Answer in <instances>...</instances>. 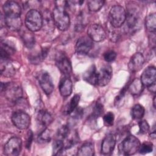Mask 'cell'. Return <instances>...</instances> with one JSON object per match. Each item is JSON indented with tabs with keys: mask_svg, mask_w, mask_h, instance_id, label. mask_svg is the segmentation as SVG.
<instances>
[{
	"mask_svg": "<svg viewBox=\"0 0 156 156\" xmlns=\"http://www.w3.org/2000/svg\"><path fill=\"white\" fill-rule=\"evenodd\" d=\"M80 100V96L79 94H75L70 100L69 104L65 108V114L69 115L73 113V112L77 108Z\"/></svg>",
	"mask_w": 156,
	"mask_h": 156,
	"instance_id": "cell-32",
	"label": "cell"
},
{
	"mask_svg": "<svg viewBox=\"0 0 156 156\" xmlns=\"http://www.w3.org/2000/svg\"><path fill=\"white\" fill-rule=\"evenodd\" d=\"M15 52V47L9 41H1L0 57L1 60L10 59V57Z\"/></svg>",
	"mask_w": 156,
	"mask_h": 156,
	"instance_id": "cell-21",
	"label": "cell"
},
{
	"mask_svg": "<svg viewBox=\"0 0 156 156\" xmlns=\"http://www.w3.org/2000/svg\"><path fill=\"white\" fill-rule=\"evenodd\" d=\"M41 15L43 18L42 28L43 30L47 33L52 32L55 27L52 13L49 10H45Z\"/></svg>",
	"mask_w": 156,
	"mask_h": 156,
	"instance_id": "cell-18",
	"label": "cell"
},
{
	"mask_svg": "<svg viewBox=\"0 0 156 156\" xmlns=\"http://www.w3.org/2000/svg\"><path fill=\"white\" fill-rule=\"evenodd\" d=\"M112 68L110 65H107L102 66L100 70L98 71L97 85L101 87L107 85L112 79Z\"/></svg>",
	"mask_w": 156,
	"mask_h": 156,
	"instance_id": "cell-14",
	"label": "cell"
},
{
	"mask_svg": "<svg viewBox=\"0 0 156 156\" xmlns=\"http://www.w3.org/2000/svg\"><path fill=\"white\" fill-rule=\"evenodd\" d=\"M145 26L148 31L155 32L156 30V15L155 13L148 15L145 19Z\"/></svg>",
	"mask_w": 156,
	"mask_h": 156,
	"instance_id": "cell-29",
	"label": "cell"
},
{
	"mask_svg": "<svg viewBox=\"0 0 156 156\" xmlns=\"http://www.w3.org/2000/svg\"><path fill=\"white\" fill-rule=\"evenodd\" d=\"M116 136L114 134H107L102 140L101 144V153L103 155L110 154L116 145Z\"/></svg>",
	"mask_w": 156,
	"mask_h": 156,
	"instance_id": "cell-15",
	"label": "cell"
},
{
	"mask_svg": "<svg viewBox=\"0 0 156 156\" xmlns=\"http://www.w3.org/2000/svg\"><path fill=\"white\" fill-rule=\"evenodd\" d=\"M1 91H4L6 99L12 102L20 101L23 96V90L19 84L15 82L1 83Z\"/></svg>",
	"mask_w": 156,
	"mask_h": 156,
	"instance_id": "cell-2",
	"label": "cell"
},
{
	"mask_svg": "<svg viewBox=\"0 0 156 156\" xmlns=\"http://www.w3.org/2000/svg\"><path fill=\"white\" fill-rule=\"evenodd\" d=\"M104 112V106L103 104L99 102H97L94 106L93 113H92V117L93 118L96 119L99 117Z\"/></svg>",
	"mask_w": 156,
	"mask_h": 156,
	"instance_id": "cell-37",
	"label": "cell"
},
{
	"mask_svg": "<svg viewBox=\"0 0 156 156\" xmlns=\"http://www.w3.org/2000/svg\"><path fill=\"white\" fill-rule=\"evenodd\" d=\"M37 121L41 126L47 127L52 122L53 117L48 111L41 109L37 113Z\"/></svg>",
	"mask_w": 156,
	"mask_h": 156,
	"instance_id": "cell-22",
	"label": "cell"
},
{
	"mask_svg": "<svg viewBox=\"0 0 156 156\" xmlns=\"http://www.w3.org/2000/svg\"><path fill=\"white\" fill-rule=\"evenodd\" d=\"M88 36L96 42L102 41L107 37V33L104 29L99 24H91L87 30Z\"/></svg>",
	"mask_w": 156,
	"mask_h": 156,
	"instance_id": "cell-11",
	"label": "cell"
},
{
	"mask_svg": "<svg viewBox=\"0 0 156 156\" xmlns=\"http://www.w3.org/2000/svg\"><path fill=\"white\" fill-rule=\"evenodd\" d=\"M83 79L85 81L91 85H97L98 81V71L96 66L93 65H91L88 69L83 73Z\"/></svg>",
	"mask_w": 156,
	"mask_h": 156,
	"instance_id": "cell-23",
	"label": "cell"
},
{
	"mask_svg": "<svg viewBox=\"0 0 156 156\" xmlns=\"http://www.w3.org/2000/svg\"><path fill=\"white\" fill-rule=\"evenodd\" d=\"M40 87L46 94H50L54 90V85L52 77L48 73L44 71H40L37 76Z\"/></svg>",
	"mask_w": 156,
	"mask_h": 156,
	"instance_id": "cell-10",
	"label": "cell"
},
{
	"mask_svg": "<svg viewBox=\"0 0 156 156\" xmlns=\"http://www.w3.org/2000/svg\"><path fill=\"white\" fill-rule=\"evenodd\" d=\"M65 150V146L64 141L58 138L55 140L52 144V155H61Z\"/></svg>",
	"mask_w": 156,
	"mask_h": 156,
	"instance_id": "cell-30",
	"label": "cell"
},
{
	"mask_svg": "<svg viewBox=\"0 0 156 156\" xmlns=\"http://www.w3.org/2000/svg\"><path fill=\"white\" fill-rule=\"evenodd\" d=\"M153 151V144L152 143L149 141H144L141 144H140L138 151L140 154L144 155L152 152Z\"/></svg>",
	"mask_w": 156,
	"mask_h": 156,
	"instance_id": "cell-35",
	"label": "cell"
},
{
	"mask_svg": "<svg viewBox=\"0 0 156 156\" xmlns=\"http://www.w3.org/2000/svg\"><path fill=\"white\" fill-rule=\"evenodd\" d=\"M104 59L107 62H112L114 61L116 57V53L112 50L106 51L104 54Z\"/></svg>",
	"mask_w": 156,
	"mask_h": 156,
	"instance_id": "cell-41",
	"label": "cell"
},
{
	"mask_svg": "<svg viewBox=\"0 0 156 156\" xmlns=\"http://www.w3.org/2000/svg\"><path fill=\"white\" fill-rule=\"evenodd\" d=\"M114 119H115L114 114L111 112H108L107 113H105L103 117L104 124L107 127L113 126Z\"/></svg>",
	"mask_w": 156,
	"mask_h": 156,
	"instance_id": "cell-40",
	"label": "cell"
},
{
	"mask_svg": "<svg viewBox=\"0 0 156 156\" xmlns=\"http://www.w3.org/2000/svg\"><path fill=\"white\" fill-rule=\"evenodd\" d=\"M104 1L102 0H91L87 2V6L89 10L91 12L99 11L104 5Z\"/></svg>",
	"mask_w": 156,
	"mask_h": 156,
	"instance_id": "cell-33",
	"label": "cell"
},
{
	"mask_svg": "<svg viewBox=\"0 0 156 156\" xmlns=\"http://www.w3.org/2000/svg\"><path fill=\"white\" fill-rule=\"evenodd\" d=\"M32 140H33V133L31 130H29L26 135V143H25V146L27 149H29L30 148Z\"/></svg>",
	"mask_w": 156,
	"mask_h": 156,
	"instance_id": "cell-43",
	"label": "cell"
},
{
	"mask_svg": "<svg viewBox=\"0 0 156 156\" xmlns=\"http://www.w3.org/2000/svg\"><path fill=\"white\" fill-rule=\"evenodd\" d=\"M150 136H151V138H154V139L155 138V129H154V130L151 132Z\"/></svg>",
	"mask_w": 156,
	"mask_h": 156,
	"instance_id": "cell-45",
	"label": "cell"
},
{
	"mask_svg": "<svg viewBox=\"0 0 156 156\" xmlns=\"http://www.w3.org/2000/svg\"><path fill=\"white\" fill-rule=\"evenodd\" d=\"M2 10L5 18H20L21 15L20 5L15 1H6L3 6Z\"/></svg>",
	"mask_w": 156,
	"mask_h": 156,
	"instance_id": "cell-12",
	"label": "cell"
},
{
	"mask_svg": "<svg viewBox=\"0 0 156 156\" xmlns=\"http://www.w3.org/2000/svg\"><path fill=\"white\" fill-rule=\"evenodd\" d=\"M59 91L63 97H68L71 95L73 90L72 81L68 76H63L59 83Z\"/></svg>",
	"mask_w": 156,
	"mask_h": 156,
	"instance_id": "cell-19",
	"label": "cell"
},
{
	"mask_svg": "<svg viewBox=\"0 0 156 156\" xmlns=\"http://www.w3.org/2000/svg\"><path fill=\"white\" fill-rule=\"evenodd\" d=\"M138 126L140 129L139 132H140V133L144 134L147 133L149 131V129H150L149 125L147 123V122L145 120L140 121L138 123Z\"/></svg>",
	"mask_w": 156,
	"mask_h": 156,
	"instance_id": "cell-42",
	"label": "cell"
},
{
	"mask_svg": "<svg viewBox=\"0 0 156 156\" xmlns=\"http://www.w3.org/2000/svg\"><path fill=\"white\" fill-rule=\"evenodd\" d=\"M145 110L143 105L140 104H135L131 110V116L134 119H141L144 115Z\"/></svg>",
	"mask_w": 156,
	"mask_h": 156,
	"instance_id": "cell-31",
	"label": "cell"
},
{
	"mask_svg": "<svg viewBox=\"0 0 156 156\" xmlns=\"http://www.w3.org/2000/svg\"><path fill=\"white\" fill-rule=\"evenodd\" d=\"M4 18V23L6 26L12 31H18L21 29L22 21L20 18Z\"/></svg>",
	"mask_w": 156,
	"mask_h": 156,
	"instance_id": "cell-26",
	"label": "cell"
},
{
	"mask_svg": "<svg viewBox=\"0 0 156 156\" xmlns=\"http://www.w3.org/2000/svg\"><path fill=\"white\" fill-rule=\"evenodd\" d=\"M144 85H143L141 80L138 78H135L130 84L128 87L129 92L133 95L140 94L143 90Z\"/></svg>",
	"mask_w": 156,
	"mask_h": 156,
	"instance_id": "cell-28",
	"label": "cell"
},
{
	"mask_svg": "<svg viewBox=\"0 0 156 156\" xmlns=\"http://www.w3.org/2000/svg\"><path fill=\"white\" fill-rule=\"evenodd\" d=\"M143 85L145 87H149L155 82L156 80V69L154 66H150L144 69L143 72L141 79Z\"/></svg>",
	"mask_w": 156,
	"mask_h": 156,
	"instance_id": "cell-16",
	"label": "cell"
},
{
	"mask_svg": "<svg viewBox=\"0 0 156 156\" xmlns=\"http://www.w3.org/2000/svg\"><path fill=\"white\" fill-rule=\"evenodd\" d=\"M141 143L139 140L133 135L126 136L118 145L120 154L124 155H131L138 151Z\"/></svg>",
	"mask_w": 156,
	"mask_h": 156,
	"instance_id": "cell-3",
	"label": "cell"
},
{
	"mask_svg": "<svg viewBox=\"0 0 156 156\" xmlns=\"http://www.w3.org/2000/svg\"><path fill=\"white\" fill-rule=\"evenodd\" d=\"M22 149V140L17 136L10 138L5 144L4 147V153L8 156L18 155Z\"/></svg>",
	"mask_w": 156,
	"mask_h": 156,
	"instance_id": "cell-8",
	"label": "cell"
},
{
	"mask_svg": "<svg viewBox=\"0 0 156 156\" xmlns=\"http://www.w3.org/2000/svg\"><path fill=\"white\" fill-rule=\"evenodd\" d=\"M126 18V10L121 5L113 6L108 15L109 23L115 28L121 27L125 23Z\"/></svg>",
	"mask_w": 156,
	"mask_h": 156,
	"instance_id": "cell-6",
	"label": "cell"
},
{
	"mask_svg": "<svg viewBox=\"0 0 156 156\" xmlns=\"http://www.w3.org/2000/svg\"><path fill=\"white\" fill-rule=\"evenodd\" d=\"M93 46V40L88 35H85L77 40L75 46V50L78 54L85 55L89 52Z\"/></svg>",
	"mask_w": 156,
	"mask_h": 156,
	"instance_id": "cell-13",
	"label": "cell"
},
{
	"mask_svg": "<svg viewBox=\"0 0 156 156\" xmlns=\"http://www.w3.org/2000/svg\"><path fill=\"white\" fill-rule=\"evenodd\" d=\"M48 49L43 48L40 51L35 52L34 54H30L29 57V60L33 64H38L46 58L48 55Z\"/></svg>",
	"mask_w": 156,
	"mask_h": 156,
	"instance_id": "cell-25",
	"label": "cell"
},
{
	"mask_svg": "<svg viewBox=\"0 0 156 156\" xmlns=\"http://www.w3.org/2000/svg\"><path fill=\"white\" fill-rule=\"evenodd\" d=\"M155 96L154 97V99H153V105H154V107L155 108Z\"/></svg>",
	"mask_w": 156,
	"mask_h": 156,
	"instance_id": "cell-46",
	"label": "cell"
},
{
	"mask_svg": "<svg viewBox=\"0 0 156 156\" xmlns=\"http://www.w3.org/2000/svg\"><path fill=\"white\" fill-rule=\"evenodd\" d=\"M70 134V129L68 126L64 125L62 126L57 131V138L65 140L67 138H68V136Z\"/></svg>",
	"mask_w": 156,
	"mask_h": 156,
	"instance_id": "cell-34",
	"label": "cell"
},
{
	"mask_svg": "<svg viewBox=\"0 0 156 156\" xmlns=\"http://www.w3.org/2000/svg\"><path fill=\"white\" fill-rule=\"evenodd\" d=\"M77 155L79 156H92L94 155V146L92 143L87 142L78 149Z\"/></svg>",
	"mask_w": 156,
	"mask_h": 156,
	"instance_id": "cell-27",
	"label": "cell"
},
{
	"mask_svg": "<svg viewBox=\"0 0 156 156\" xmlns=\"http://www.w3.org/2000/svg\"><path fill=\"white\" fill-rule=\"evenodd\" d=\"M85 17L82 13H80L77 17L76 19V29L77 31H80L83 30V29L85 26Z\"/></svg>",
	"mask_w": 156,
	"mask_h": 156,
	"instance_id": "cell-38",
	"label": "cell"
},
{
	"mask_svg": "<svg viewBox=\"0 0 156 156\" xmlns=\"http://www.w3.org/2000/svg\"><path fill=\"white\" fill-rule=\"evenodd\" d=\"M110 26L108 27V35L110 38V40L113 42H116L119 38V34L117 30H116V28L113 27L110 23Z\"/></svg>",
	"mask_w": 156,
	"mask_h": 156,
	"instance_id": "cell-39",
	"label": "cell"
},
{
	"mask_svg": "<svg viewBox=\"0 0 156 156\" xmlns=\"http://www.w3.org/2000/svg\"><path fill=\"white\" fill-rule=\"evenodd\" d=\"M52 16L55 26L61 31L66 30L70 24V18L64 7L56 6L53 10Z\"/></svg>",
	"mask_w": 156,
	"mask_h": 156,
	"instance_id": "cell-4",
	"label": "cell"
},
{
	"mask_svg": "<svg viewBox=\"0 0 156 156\" xmlns=\"http://www.w3.org/2000/svg\"><path fill=\"white\" fill-rule=\"evenodd\" d=\"M43 18L41 13L35 10H30L25 17V25L27 29L34 32H37L42 28Z\"/></svg>",
	"mask_w": 156,
	"mask_h": 156,
	"instance_id": "cell-5",
	"label": "cell"
},
{
	"mask_svg": "<svg viewBox=\"0 0 156 156\" xmlns=\"http://www.w3.org/2000/svg\"><path fill=\"white\" fill-rule=\"evenodd\" d=\"M11 119L13 125L18 129H27L30 124V117L24 111L18 110L13 112Z\"/></svg>",
	"mask_w": 156,
	"mask_h": 156,
	"instance_id": "cell-7",
	"label": "cell"
},
{
	"mask_svg": "<svg viewBox=\"0 0 156 156\" xmlns=\"http://www.w3.org/2000/svg\"><path fill=\"white\" fill-rule=\"evenodd\" d=\"M148 87V90H149V91H151V93H155V90H156V88H155V82H154V83L151 84V85H149Z\"/></svg>",
	"mask_w": 156,
	"mask_h": 156,
	"instance_id": "cell-44",
	"label": "cell"
},
{
	"mask_svg": "<svg viewBox=\"0 0 156 156\" xmlns=\"http://www.w3.org/2000/svg\"><path fill=\"white\" fill-rule=\"evenodd\" d=\"M55 64L58 69L65 76L69 77L72 73V66L69 58L65 54L59 52L57 54Z\"/></svg>",
	"mask_w": 156,
	"mask_h": 156,
	"instance_id": "cell-9",
	"label": "cell"
},
{
	"mask_svg": "<svg viewBox=\"0 0 156 156\" xmlns=\"http://www.w3.org/2000/svg\"><path fill=\"white\" fill-rule=\"evenodd\" d=\"M52 138V132L49 129H44L43 132H41L38 136V140L40 142L42 143H47L49 142Z\"/></svg>",
	"mask_w": 156,
	"mask_h": 156,
	"instance_id": "cell-36",
	"label": "cell"
},
{
	"mask_svg": "<svg viewBox=\"0 0 156 156\" xmlns=\"http://www.w3.org/2000/svg\"><path fill=\"white\" fill-rule=\"evenodd\" d=\"M144 63V57L140 52L134 54L130 58L128 67L132 72L138 71L143 66Z\"/></svg>",
	"mask_w": 156,
	"mask_h": 156,
	"instance_id": "cell-17",
	"label": "cell"
},
{
	"mask_svg": "<svg viewBox=\"0 0 156 156\" xmlns=\"http://www.w3.org/2000/svg\"><path fill=\"white\" fill-rule=\"evenodd\" d=\"M1 74L4 77H12L15 74V69L10 59H1Z\"/></svg>",
	"mask_w": 156,
	"mask_h": 156,
	"instance_id": "cell-20",
	"label": "cell"
},
{
	"mask_svg": "<svg viewBox=\"0 0 156 156\" xmlns=\"http://www.w3.org/2000/svg\"><path fill=\"white\" fill-rule=\"evenodd\" d=\"M21 37L24 44L27 48H32L35 44V37L32 31L29 29L22 30L21 32Z\"/></svg>",
	"mask_w": 156,
	"mask_h": 156,
	"instance_id": "cell-24",
	"label": "cell"
},
{
	"mask_svg": "<svg viewBox=\"0 0 156 156\" xmlns=\"http://www.w3.org/2000/svg\"><path fill=\"white\" fill-rule=\"evenodd\" d=\"M140 14L136 9L132 7L128 9L126 13V18L124 27V31L130 34L137 32L141 27V20Z\"/></svg>",
	"mask_w": 156,
	"mask_h": 156,
	"instance_id": "cell-1",
	"label": "cell"
}]
</instances>
